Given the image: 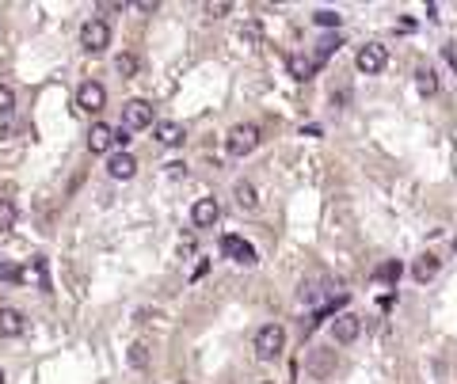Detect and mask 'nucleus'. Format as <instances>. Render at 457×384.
<instances>
[{"mask_svg":"<svg viewBox=\"0 0 457 384\" xmlns=\"http://www.w3.org/2000/svg\"><path fill=\"white\" fill-rule=\"evenodd\" d=\"M80 46H84L88 54H103L111 46V27H107V19H88L84 27H80Z\"/></svg>","mask_w":457,"mask_h":384,"instance_id":"nucleus-2","label":"nucleus"},{"mask_svg":"<svg viewBox=\"0 0 457 384\" xmlns=\"http://www.w3.org/2000/svg\"><path fill=\"white\" fill-rule=\"evenodd\" d=\"M358 331H362V320H358L355 312H339L336 323H332V339L343 342V346H347V342H355Z\"/></svg>","mask_w":457,"mask_h":384,"instance_id":"nucleus-9","label":"nucleus"},{"mask_svg":"<svg viewBox=\"0 0 457 384\" xmlns=\"http://www.w3.org/2000/svg\"><path fill=\"white\" fill-rule=\"evenodd\" d=\"M355 65H358V72H366V77H373V72H381L389 65V50L381 42H366V46H358V54H355Z\"/></svg>","mask_w":457,"mask_h":384,"instance_id":"nucleus-3","label":"nucleus"},{"mask_svg":"<svg viewBox=\"0 0 457 384\" xmlns=\"http://www.w3.org/2000/svg\"><path fill=\"white\" fill-rule=\"evenodd\" d=\"M339 46H343V42H339V38H320V46H316V54H313V61H316V65H324V61H328V57H332V54H336V50H339Z\"/></svg>","mask_w":457,"mask_h":384,"instance_id":"nucleus-22","label":"nucleus"},{"mask_svg":"<svg viewBox=\"0 0 457 384\" xmlns=\"http://www.w3.org/2000/svg\"><path fill=\"white\" fill-rule=\"evenodd\" d=\"M256 145H259V126H251V122H240V126H233V129H228V137H225L228 157H248Z\"/></svg>","mask_w":457,"mask_h":384,"instance_id":"nucleus-1","label":"nucleus"},{"mask_svg":"<svg viewBox=\"0 0 457 384\" xmlns=\"http://www.w3.org/2000/svg\"><path fill=\"white\" fill-rule=\"evenodd\" d=\"M12 225H15V202L12 198H0V232H8Z\"/></svg>","mask_w":457,"mask_h":384,"instance_id":"nucleus-23","label":"nucleus"},{"mask_svg":"<svg viewBox=\"0 0 457 384\" xmlns=\"http://www.w3.org/2000/svg\"><path fill=\"white\" fill-rule=\"evenodd\" d=\"M114 69H118V77H137V69H141V61H137V54H118V57H114Z\"/></svg>","mask_w":457,"mask_h":384,"instance_id":"nucleus-20","label":"nucleus"},{"mask_svg":"<svg viewBox=\"0 0 457 384\" xmlns=\"http://www.w3.org/2000/svg\"><path fill=\"white\" fill-rule=\"evenodd\" d=\"M438 266H442V263H438L435 255H419L412 263V278H415V282H431V278L438 274Z\"/></svg>","mask_w":457,"mask_h":384,"instance_id":"nucleus-16","label":"nucleus"},{"mask_svg":"<svg viewBox=\"0 0 457 384\" xmlns=\"http://www.w3.org/2000/svg\"><path fill=\"white\" fill-rule=\"evenodd\" d=\"M305 369L313 373L316 381H328L332 373H336V350H328V346H316V350H309V358H305Z\"/></svg>","mask_w":457,"mask_h":384,"instance_id":"nucleus-6","label":"nucleus"},{"mask_svg":"<svg viewBox=\"0 0 457 384\" xmlns=\"http://www.w3.org/2000/svg\"><path fill=\"white\" fill-rule=\"evenodd\" d=\"M12 111H15V92L12 84H0V118H8Z\"/></svg>","mask_w":457,"mask_h":384,"instance_id":"nucleus-25","label":"nucleus"},{"mask_svg":"<svg viewBox=\"0 0 457 384\" xmlns=\"http://www.w3.org/2000/svg\"><path fill=\"white\" fill-rule=\"evenodd\" d=\"M222 251L233 263H240V266H256L259 259H256V248H251L248 240H240V236H222Z\"/></svg>","mask_w":457,"mask_h":384,"instance_id":"nucleus-7","label":"nucleus"},{"mask_svg":"<svg viewBox=\"0 0 457 384\" xmlns=\"http://www.w3.org/2000/svg\"><path fill=\"white\" fill-rule=\"evenodd\" d=\"M217 217H222V206H217V198H199V202H194V209H191L194 228H214Z\"/></svg>","mask_w":457,"mask_h":384,"instance_id":"nucleus-10","label":"nucleus"},{"mask_svg":"<svg viewBox=\"0 0 457 384\" xmlns=\"http://www.w3.org/2000/svg\"><path fill=\"white\" fill-rule=\"evenodd\" d=\"M206 12H210V15H228V12H233V4H225V0H217V4H206Z\"/></svg>","mask_w":457,"mask_h":384,"instance_id":"nucleus-28","label":"nucleus"},{"mask_svg":"<svg viewBox=\"0 0 457 384\" xmlns=\"http://www.w3.org/2000/svg\"><path fill=\"white\" fill-rule=\"evenodd\" d=\"M233 198H236V206L240 209H256L259 206V194H256V186H251L248 179H240V183L233 186Z\"/></svg>","mask_w":457,"mask_h":384,"instance_id":"nucleus-17","label":"nucleus"},{"mask_svg":"<svg viewBox=\"0 0 457 384\" xmlns=\"http://www.w3.org/2000/svg\"><path fill=\"white\" fill-rule=\"evenodd\" d=\"M313 23H316V27H339L343 15L332 12V8H320V12H313Z\"/></svg>","mask_w":457,"mask_h":384,"instance_id":"nucleus-24","label":"nucleus"},{"mask_svg":"<svg viewBox=\"0 0 457 384\" xmlns=\"http://www.w3.org/2000/svg\"><path fill=\"white\" fill-rule=\"evenodd\" d=\"M137 12H157V0H137Z\"/></svg>","mask_w":457,"mask_h":384,"instance_id":"nucleus-29","label":"nucleus"},{"mask_svg":"<svg viewBox=\"0 0 457 384\" xmlns=\"http://www.w3.org/2000/svg\"><path fill=\"white\" fill-rule=\"evenodd\" d=\"M454 251H457V240H454Z\"/></svg>","mask_w":457,"mask_h":384,"instance_id":"nucleus-31","label":"nucleus"},{"mask_svg":"<svg viewBox=\"0 0 457 384\" xmlns=\"http://www.w3.org/2000/svg\"><path fill=\"white\" fill-rule=\"evenodd\" d=\"M114 145V126H107V122H95L92 129H88V149L92 152H107Z\"/></svg>","mask_w":457,"mask_h":384,"instance_id":"nucleus-13","label":"nucleus"},{"mask_svg":"<svg viewBox=\"0 0 457 384\" xmlns=\"http://www.w3.org/2000/svg\"><path fill=\"white\" fill-rule=\"evenodd\" d=\"M126 358H130V365H134V369H149V346H145V342H134Z\"/></svg>","mask_w":457,"mask_h":384,"instance_id":"nucleus-21","label":"nucleus"},{"mask_svg":"<svg viewBox=\"0 0 457 384\" xmlns=\"http://www.w3.org/2000/svg\"><path fill=\"white\" fill-rule=\"evenodd\" d=\"M0 278H4V282H23V271L15 263H0Z\"/></svg>","mask_w":457,"mask_h":384,"instance_id":"nucleus-27","label":"nucleus"},{"mask_svg":"<svg viewBox=\"0 0 457 384\" xmlns=\"http://www.w3.org/2000/svg\"><path fill=\"white\" fill-rule=\"evenodd\" d=\"M107 175L111 179H134L137 175V160L130 157V152H114L107 160Z\"/></svg>","mask_w":457,"mask_h":384,"instance_id":"nucleus-12","label":"nucleus"},{"mask_svg":"<svg viewBox=\"0 0 457 384\" xmlns=\"http://www.w3.org/2000/svg\"><path fill=\"white\" fill-rule=\"evenodd\" d=\"M282 346H286V331L279 323H267V328L256 331V354L259 358H279Z\"/></svg>","mask_w":457,"mask_h":384,"instance_id":"nucleus-4","label":"nucleus"},{"mask_svg":"<svg viewBox=\"0 0 457 384\" xmlns=\"http://www.w3.org/2000/svg\"><path fill=\"white\" fill-rule=\"evenodd\" d=\"M31 274H35V282H38V289H42V293H50V289H54V285H50V263H46L42 255H38L35 263H31V271L23 274V278H31Z\"/></svg>","mask_w":457,"mask_h":384,"instance_id":"nucleus-19","label":"nucleus"},{"mask_svg":"<svg viewBox=\"0 0 457 384\" xmlns=\"http://www.w3.org/2000/svg\"><path fill=\"white\" fill-rule=\"evenodd\" d=\"M415 88H419V95H438V72L435 69H427V65H423L419 72H415Z\"/></svg>","mask_w":457,"mask_h":384,"instance_id":"nucleus-18","label":"nucleus"},{"mask_svg":"<svg viewBox=\"0 0 457 384\" xmlns=\"http://www.w3.org/2000/svg\"><path fill=\"white\" fill-rule=\"evenodd\" d=\"M103 103H107V92H103V84H95V80H84V84L77 88V107L80 111H103Z\"/></svg>","mask_w":457,"mask_h":384,"instance_id":"nucleus-8","label":"nucleus"},{"mask_svg":"<svg viewBox=\"0 0 457 384\" xmlns=\"http://www.w3.org/2000/svg\"><path fill=\"white\" fill-rule=\"evenodd\" d=\"M23 328H27V316H23L20 308H0V335H4V339L23 335Z\"/></svg>","mask_w":457,"mask_h":384,"instance_id":"nucleus-11","label":"nucleus"},{"mask_svg":"<svg viewBox=\"0 0 457 384\" xmlns=\"http://www.w3.org/2000/svg\"><path fill=\"white\" fill-rule=\"evenodd\" d=\"M145 126H153V107H149V103H145V99L122 103V129L134 134V129H145Z\"/></svg>","mask_w":457,"mask_h":384,"instance_id":"nucleus-5","label":"nucleus"},{"mask_svg":"<svg viewBox=\"0 0 457 384\" xmlns=\"http://www.w3.org/2000/svg\"><path fill=\"white\" fill-rule=\"evenodd\" d=\"M153 134H157V141L168 145V149H171V145H183V137H187L179 122H157V126H153Z\"/></svg>","mask_w":457,"mask_h":384,"instance_id":"nucleus-15","label":"nucleus"},{"mask_svg":"<svg viewBox=\"0 0 457 384\" xmlns=\"http://www.w3.org/2000/svg\"><path fill=\"white\" fill-rule=\"evenodd\" d=\"M286 65H290V77L293 80H313L316 69H320L313 57H301V54H290V61H286Z\"/></svg>","mask_w":457,"mask_h":384,"instance_id":"nucleus-14","label":"nucleus"},{"mask_svg":"<svg viewBox=\"0 0 457 384\" xmlns=\"http://www.w3.org/2000/svg\"><path fill=\"white\" fill-rule=\"evenodd\" d=\"M373 278H378V282H396V278H400V263L393 259V263L378 266V274H373Z\"/></svg>","mask_w":457,"mask_h":384,"instance_id":"nucleus-26","label":"nucleus"},{"mask_svg":"<svg viewBox=\"0 0 457 384\" xmlns=\"http://www.w3.org/2000/svg\"><path fill=\"white\" fill-rule=\"evenodd\" d=\"M0 384H4V369H0Z\"/></svg>","mask_w":457,"mask_h":384,"instance_id":"nucleus-30","label":"nucleus"}]
</instances>
